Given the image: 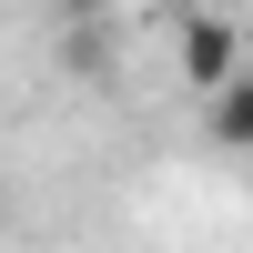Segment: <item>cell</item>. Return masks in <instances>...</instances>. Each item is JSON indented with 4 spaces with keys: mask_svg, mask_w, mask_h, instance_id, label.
<instances>
[{
    "mask_svg": "<svg viewBox=\"0 0 253 253\" xmlns=\"http://www.w3.org/2000/svg\"><path fill=\"white\" fill-rule=\"evenodd\" d=\"M172 51H182V81H193L203 101H213L223 81L243 71V31H233L223 10H193V20H182V41H172Z\"/></svg>",
    "mask_w": 253,
    "mask_h": 253,
    "instance_id": "cell-1",
    "label": "cell"
},
{
    "mask_svg": "<svg viewBox=\"0 0 253 253\" xmlns=\"http://www.w3.org/2000/svg\"><path fill=\"white\" fill-rule=\"evenodd\" d=\"M203 132H213L223 152H253V71H233L213 101H203Z\"/></svg>",
    "mask_w": 253,
    "mask_h": 253,
    "instance_id": "cell-2",
    "label": "cell"
},
{
    "mask_svg": "<svg viewBox=\"0 0 253 253\" xmlns=\"http://www.w3.org/2000/svg\"><path fill=\"white\" fill-rule=\"evenodd\" d=\"M51 10H71V20H91V10H112V0H51Z\"/></svg>",
    "mask_w": 253,
    "mask_h": 253,
    "instance_id": "cell-3",
    "label": "cell"
}]
</instances>
